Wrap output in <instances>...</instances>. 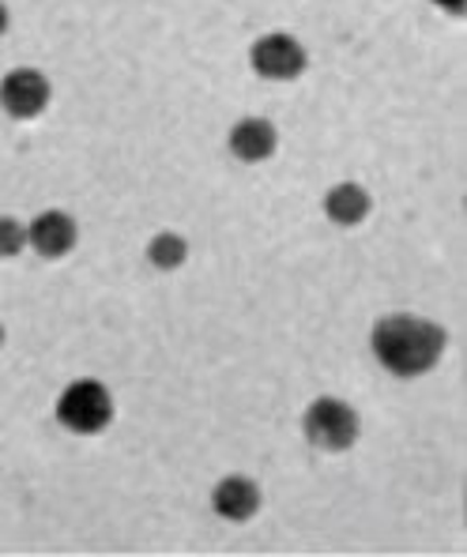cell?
I'll use <instances>...</instances> for the list:
<instances>
[{
    "label": "cell",
    "instance_id": "8",
    "mask_svg": "<svg viewBox=\"0 0 467 557\" xmlns=\"http://www.w3.org/2000/svg\"><path fill=\"white\" fill-rule=\"evenodd\" d=\"M275 144H280V133L268 117H242L231 128V151L234 159L242 162H265L275 154Z\"/></svg>",
    "mask_w": 467,
    "mask_h": 557
},
{
    "label": "cell",
    "instance_id": "1",
    "mask_svg": "<svg viewBox=\"0 0 467 557\" xmlns=\"http://www.w3.org/2000/svg\"><path fill=\"white\" fill-rule=\"evenodd\" d=\"M445 343H448L445 327L422 321V317H411V313L381 317L370 332L373 358L392 376H400V381L430 373L433 366L441 362V355H445Z\"/></svg>",
    "mask_w": 467,
    "mask_h": 557
},
{
    "label": "cell",
    "instance_id": "10",
    "mask_svg": "<svg viewBox=\"0 0 467 557\" xmlns=\"http://www.w3.org/2000/svg\"><path fill=\"white\" fill-rule=\"evenodd\" d=\"M188 257V245L182 234H155L151 242H147V260H151L159 272H177V268L185 264Z\"/></svg>",
    "mask_w": 467,
    "mask_h": 557
},
{
    "label": "cell",
    "instance_id": "9",
    "mask_svg": "<svg viewBox=\"0 0 467 557\" xmlns=\"http://www.w3.org/2000/svg\"><path fill=\"white\" fill-rule=\"evenodd\" d=\"M373 200L358 182H340L335 188H328L324 196V215L332 219L335 226H358L366 215H370Z\"/></svg>",
    "mask_w": 467,
    "mask_h": 557
},
{
    "label": "cell",
    "instance_id": "6",
    "mask_svg": "<svg viewBox=\"0 0 467 557\" xmlns=\"http://www.w3.org/2000/svg\"><path fill=\"white\" fill-rule=\"evenodd\" d=\"M27 245L46 260H61L76 249V219L69 211H42L27 226Z\"/></svg>",
    "mask_w": 467,
    "mask_h": 557
},
{
    "label": "cell",
    "instance_id": "11",
    "mask_svg": "<svg viewBox=\"0 0 467 557\" xmlns=\"http://www.w3.org/2000/svg\"><path fill=\"white\" fill-rule=\"evenodd\" d=\"M27 249V226L12 215H0V257L12 260Z\"/></svg>",
    "mask_w": 467,
    "mask_h": 557
},
{
    "label": "cell",
    "instance_id": "2",
    "mask_svg": "<svg viewBox=\"0 0 467 557\" xmlns=\"http://www.w3.org/2000/svg\"><path fill=\"white\" fill-rule=\"evenodd\" d=\"M57 422L79 437H95L113 422V396L98 381H72L57 399Z\"/></svg>",
    "mask_w": 467,
    "mask_h": 557
},
{
    "label": "cell",
    "instance_id": "4",
    "mask_svg": "<svg viewBox=\"0 0 467 557\" xmlns=\"http://www.w3.org/2000/svg\"><path fill=\"white\" fill-rule=\"evenodd\" d=\"M249 61H253V72H257V76L275 79V84H291V79H298L302 72H306L309 57H306V46H302L294 35L272 30V35L253 42Z\"/></svg>",
    "mask_w": 467,
    "mask_h": 557
},
{
    "label": "cell",
    "instance_id": "14",
    "mask_svg": "<svg viewBox=\"0 0 467 557\" xmlns=\"http://www.w3.org/2000/svg\"><path fill=\"white\" fill-rule=\"evenodd\" d=\"M0 347H4V327H0Z\"/></svg>",
    "mask_w": 467,
    "mask_h": 557
},
{
    "label": "cell",
    "instance_id": "12",
    "mask_svg": "<svg viewBox=\"0 0 467 557\" xmlns=\"http://www.w3.org/2000/svg\"><path fill=\"white\" fill-rule=\"evenodd\" d=\"M433 4H438L441 12H448V15H464V0H433Z\"/></svg>",
    "mask_w": 467,
    "mask_h": 557
},
{
    "label": "cell",
    "instance_id": "13",
    "mask_svg": "<svg viewBox=\"0 0 467 557\" xmlns=\"http://www.w3.org/2000/svg\"><path fill=\"white\" fill-rule=\"evenodd\" d=\"M8 23H12V20H8V8L0 4V35H4V30H8Z\"/></svg>",
    "mask_w": 467,
    "mask_h": 557
},
{
    "label": "cell",
    "instance_id": "3",
    "mask_svg": "<svg viewBox=\"0 0 467 557\" xmlns=\"http://www.w3.org/2000/svg\"><path fill=\"white\" fill-rule=\"evenodd\" d=\"M302 430H306L309 445L321 448V453H347L358 441V433H362V418H358L351 404H343V399L321 396L309 404Z\"/></svg>",
    "mask_w": 467,
    "mask_h": 557
},
{
    "label": "cell",
    "instance_id": "5",
    "mask_svg": "<svg viewBox=\"0 0 467 557\" xmlns=\"http://www.w3.org/2000/svg\"><path fill=\"white\" fill-rule=\"evenodd\" d=\"M53 87L38 69H15L0 79V110L15 121H30L38 113H46Z\"/></svg>",
    "mask_w": 467,
    "mask_h": 557
},
{
    "label": "cell",
    "instance_id": "7",
    "mask_svg": "<svg viewBox=\"0 0 467 557\" xmlns=\"http://www.w3.org/2000/svg\"><path fill=\"white\" fill-rule=\"evenodd\" d=\"M211 509H216L223 520L231 523H245L260 512V486L245 474H226L216 490H211Z\"/></svg>",
    "mask_w": 467,
    "mask_h": 557
}]
</instances>
